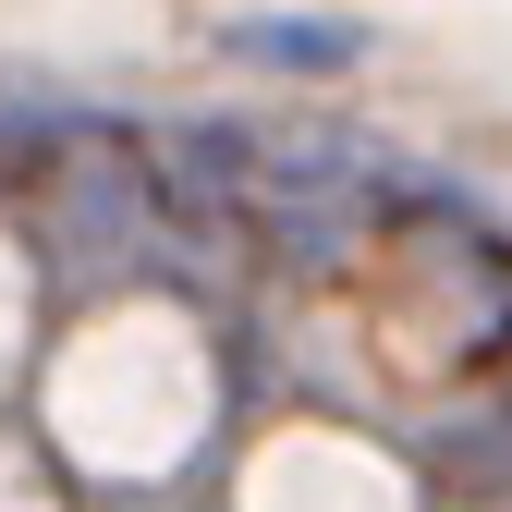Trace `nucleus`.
Segmentation results:
<instances>
[{
  "label": "nucleus",
  "mask_w": 512,
  "mask_h": 512,
  "mask_svg": "<svg viewBox=\"0 0 512 512\" xmlns=\"http://www.w3.org/2000/svg\"><path fill=\"white\" fill-rule=\"evenodd\" d=\"M122 391H98V378H61V415H74V439L98 464H171L183 427H196V354H183L171 317H122V330H98V354Z\"/></svg>",
  "instance_id": "nucleus-1"
},
{
  "label": "nucleus",
  "mask_w": 512,
  "mask_h": 512,
  "mask_svg": "<svg viewBox=\"0 0 512 512\" xmlns=\"http://www.w3.org/2000/svg\"><path fill=\"white\" fill-rule=\"evenodd\" d=\"M317 464H330V500H293L281 476H256V512H403L391 476H378L366 452H330V439H317Z\"/></svg>",
  "instance_id": "nucleus-2"
}]
</instances>
